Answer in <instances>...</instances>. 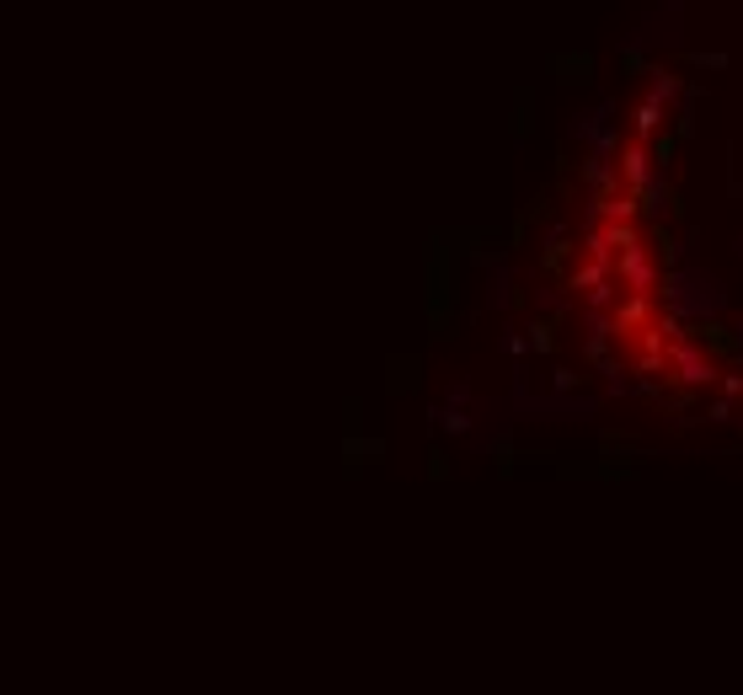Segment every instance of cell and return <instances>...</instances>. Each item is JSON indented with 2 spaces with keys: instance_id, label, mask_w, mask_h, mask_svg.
Here are the masks:
<instances>
[{
  "instance_id": "cell-1",
  "label": "cell",
  "mask_w": 743,
  "mask_h": 695,
  "mask_svg": "<svg viewBox=\"0 0 743 695\" xmlns=\"http://www.w3.org/2000/svg\"><path fill=\"white\" fill-rule=\"evenodd\" d=\"M674 380L690 385V391H706V385L717 380V364L701 359V348H695V343H679L674 348Z\"/></svg>"
}]
</instances>
